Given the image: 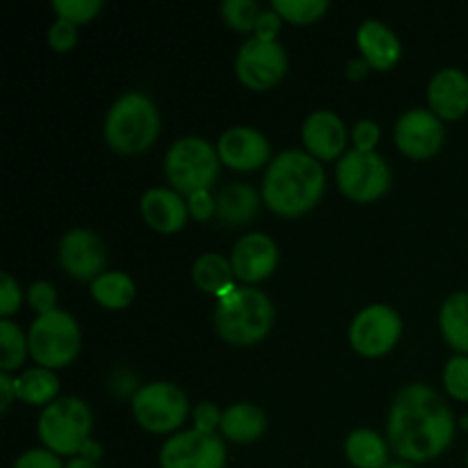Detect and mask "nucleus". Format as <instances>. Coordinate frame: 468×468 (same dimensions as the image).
<instances>
[{"instance_id":"4c0bfd02","label":"nucleus","mask_w":468,"mask_h":468,"mask_svg":"<svg viewBox=\"0 0 468 468\" xmlns=\"http://www.w3.org/2000/svg\"><path fill=\"white\" fill-rule=\"evenodd\" d=\"M350 140L352 144H355V149L375 151V146L382 140V131H379V126L373 119H361V122H356L355 128H352Z\"/></svg>"},{"instance_id":"9b49d317","label":"nucleus","mask_w":468,"mask_h":468,"mask_svg":"<svg viewBox=\"0 0 468 468\" xmlns=\"http://www.w3.org/2000/svg\"><path fill=\"white\" fill-rule=\"evenodd\" d=\"M288 71V55L279 41L247 39L238 48L236 76L247 90L268 91L283 80Z\"/></svg>"},{"instance_id":"20e7f679","label":"nucleus","mask_w":468,"mask_h":468,"mask_svg":"<svg viewBox=\"0 0 468 468\" xmlns=\"http://www.w3.org/2000/svg\"><path fill=\"white\" fill-rule=\"evenodd\" d=\"M160 135V112L142 91H126L110 105L103 123L105 144L122 155L149 151Z\"/></svg>"},{"instance_id":"ddd939ff","label":"nucleus","mask_w":468,"mask_h":468,"mask_svg":"<svg viewBox=\"0 0 468 468\" xmlns=\"http://www.w3.org/2000/svg\"><path fill=\"white\" fill-rule=\"evenodd\" d=\"M58 261L69 277L78 282H94L108 272V250L103 240L90 229H71L58 245Z\"/></svg>"},{"instance_id":"412c9836","label":"nucleus","mask_w":468,"mask_h":468,"mask_svg":"<svg viewBox=\"0 0 468 468\" xmlns=\"http://www.w3.org/2000/svg\"><path fill=\"white\" fill-rule=\"evenodd\" d=\"M263 197L250 183H231L218 195V219L224 227H245L259 215Z\"/></svg>"},{"instance_id":"a19ab883","label":"nucleus","mask_w":468,"mask_h":468,"mask_svg":"<svg viewBox=\"0 0 468 468\" xmlns=\"http://www.w3.org/2000/svg\"><path fill=\"white\" fill-rule=\"evenodd\" d=\"M18 400L16 387H14V378L9 373H0V411H7L12 402Z\"/></svg>"},{"instance_id":"dca6fc26","label":"nucleus","mask_w":468,"mask_h":468,"mask_svg":"<svg viewBox=\"0 0 468 468\" xmlns=\"http://www.w3.org/2000/svg\"><path fill=\"white\" fill-rule=\"evenodd\" d=\"M231 265L238 282L254 286L274 274L279 265V247L268 233H247L233 245Z\"/></svg>"},{"instance_id":"c85d7f7f","label":"nucleus","mask_w":468,"mask_h":468,"mask_svg":"<svg viewBox=\"0 0 468 468\" xmlns=\"http://www.w3.org/2000/svg\"><path fill=\"white\" fill-rule=\"evenodd\" d=\"M272 9L292 26H311L329 12V3L327 0H272Z\"/></svg>"},{"instance_id":"6ab92c4d","label":"nucleus","mask_w":468,"mask_h":468,"mask_svg":"<svg viewBox=\"0 0 468 468\" xmlns=\"http://www.w3.org/2000/svg\"><path fill=\"white\" fill-rule=\"evenodd\" d=\"M142 219L149 224L154 231L172 236L178 233L187 224V201L178 195L174 187H151L140 199Z\"/></svg>"},{"instance_id":"37998d69","label":"nucleus","mask_w":468,"mask_h":468,"mask_svg":"<svg viewBox=\"0 0 468 468\" xmlns=\"http://www.w3.org/2000/svg\"><path fill=\"white\" fill-rule=\"evenodd\" d=\"M78 457H85V460H90V462H99L101 457H103V446H101L96 439H90V441L82 446L80 455H78Z\"/></svg>"},{"instance_id":"1a4fd4ad","label":"nucleus","mask_w":468,"mask_h":468,"mask_svg":"<svg viewBox=\"0 0 468 468\" xmlns=\"http://www.w3.org/2000/svg\"><path fill=\"white\" fill-rule=\"evenodd\" d=\"M393 181L391 167L378 151L350 149L336 165V186L355 204L382 199Z\"/></svg>"},{"instance_id":"6e6552de","label":"nucleus","mask_w":468,"mask_h":468,"mask_svg":"<svg viewBox=\"0 0 468 468\" xmlns=\"http://www.w3.org/2000/svg\"><path fill=\"white\" fill-rule=\"evenodd\" d=\"M137 425L151 434H172L190 416L187 393L174 382H151L137 388L131 400Z\"/></svg>"},{"instance_id":"58836bf2","label":"nucleus","mask_w":468,"mask_h":468,"mask_svg":"<svg viewBox=\"0 0 468 468\" xmlns=\"http://www.w3.org/2000/svg\"><path fill=\"white\" fill-rule=\"evenodd\" d=\"M12 468H67V464H62L59 455L50 452L48 448H32L23 452Z\"/></svg>"},{"instance_id":"2eb2a0df","label":"nucleus","mask_w":468,"mask_h":468,"mask_svg":"<svg viewBox=\"0 0 468 468\" xmlns=\"http://www.w3.org/2000/svg\"><path fill=\"white\" fill-rule=\"evenodd\" d=\"M218 154L224 167L233 172H256L272 163L268 137L251 126H231L219 135Z\"/></svg>"},{"instance_id":"f03ea898","label":"nucleus","mask_w":468,"mask_h":468,"mask_svg":"<svg viewBox=\"0 0 468 468\" xmlns=\"http://www.w3.org/2000/svg\"><path fill=\"white\" fill-rule=\"evenodd\" d=\"M327 187V174L320 160L306 151L292 149L274 155L261 186L263 204L279 218H302L320 204Z\"/></svg>"},{"instance_id":"79ce46f5","label":"nucleus","mask_w":468,"mask_h":468,"mask_svg":"<svg viewBox=\"0 0 468 468\" xmlns=\"http://www.w3.org/2000/svg\"><path fill=\"white\" fill-rule=\"evenodd\" d=\"M368 71H370V67L366 64L364 58L350 59V62H347V67H346V73H347V78H350V80H364V78L368 76Z\"/></svg>"},{"instance_id":"7c9ffc66","label":"nucleus","mask_w":468,"mask_h":468,"mask_svg":"<svg viewBox=\"0 0 468 468\" xmlns=\"http://www.w3.org/2000/svg\"><path fill=\"white\" fill-rule=\"evenodd\" d=\"M50 7L58 14V18H64L73 26H85L99 16L103 3L101 0H53Z\"/></svg>"},{"instance_id":"49530a36","label":"nucleus","mask_w":468,"mask_h":468,"mask_svg":"<svg viewBox=\"0 0 468 468\" xmlns=\"http://www.w3.org/2000/svg\"><path fill=\"white\" fill-rule=\"evenodd\" d=\"M460 428H464V430H468V416H464V419L460 420Z\"/></svg>"},{"instance_id":"aec40b11","label":"nucleus","mask_w":468,"mask_h":468,"mask_svg":"<svg viewBox=\"0 0 468 468\" xmlns=\"http://www.w3.org/2000/svg\"><path fill=\"white\" fill-rule=\"evenodd\" d=\"M356 46L361 58L375 71H391L402 58V44L396 32L375 18L361 23L356 30Z\"/></svg>"},{"instance_id":"72a5a7b5","label":"nucleus","mask_w":468,"mask_h":468,"mask_svg":"<svg viewBox=\"0 0 468 468\" xmlns=\"http://www.w3.org/2000/svg\"><path fill=\"white\" fill-rule=\"evenodd\" d=\"M23 304V291L18 286L16 279L9 272L0 274V315L5 320L12 318L14 314H18Z\"/></svg>"},{"instance_id":"0eeeda50","label":"nucleus","mask_w":468,"mask_h":468,"mask_svg":"<svg viewBox=\"0 0 468 468\" xmlns=\"http://www.w3.org/2000/svg\"><path fill=\"white\" fill-rule=\"evenodd\" d=\"M27 346H30V356L41 368H67L76 361L82 346L78 320L62 309L37 315L27 332Z\"/></svg>"},{"instance_id":"9d476101","label":"nucleus","mask_w":468,"mask_h":468,"mask_svg":"<svg viewBox=\"0 0 468 468\" xmlns=\"http://www.w3.org/2000/svg\"><path fill=\"white\" fill-rule=\"evenodd\" d=\"M400 314L388 304H370L361 309L347 329V338L356 355L366 359H379L388 355L402 338Z\"/></svg>"},{"instance_id":"473e14b6","label":"nucleus","mask_w":468,"mask_h":468,"mask_svg":"<svg viewBox=\"0 0 468 468\" xmlns=\"http://www.w3.org/2000/svg\"><path fill=\"white\" fill-rule=\"evenodd\" d=\"M27 304L37 315H46L58 311V291L50 282H35L27 288Z\"/></svg>"},{"instance_id":"f3484780","label":"nucleus","mask_w":468,"mask_h":468,"mask_svg":"<svg viewBox=\"0 0 468 468\" xmlns=\"http://www.w3.org/2000/svg\"><path fill=\"white\" fill-rule=\"evenodd\" d=\"M347 126L332 110H315L304 119L302 142L306 154L320 163L341 160L347 154Z\"/></svg>"},{"instance_id":"f8f14e48","label":"nucleus","mask_w":468,"mask_h":468,"mask_svg":"<svg viewBox=\"0 0 468 468\" xmlns=\"http://www.w3.org/2000/svg\"><path fill=\"white\" fill-rule=\"evenodd\" d=\"M227 446L219 434L183 430L172 434L160 448V468H224Z\"/></svg>"},{"instance_id":"39448f33","label":"nucleus","mask_w":468,"mask_h":468,"mask_svg":"<svg viewBox=\"0 0 468 468\" xmlns=\"http://www.w3.org/2000/svg\"><path fill=\"white\" fill-rule=\"evenodd\" d=\"M219 167H222V160H219L218 146L197 135L176 140L165 155L167 183L183 197L213 190L219 178Z\"/></svg>"},{"instance_id":"4be33fe9","label":"nucleus","mask_w":468,"mask_h":468,"mask_svg":"<svg viewBox=\"0 0 468 468\" xmlns=\"http://www.w3.org/2000/svg\"><path fill=\"white\" fill-rule=\"evenodd\" d=\"M268 430V416L261 407L251 402H233L224 410L219 432L227 441L233 443H254Z\"/></svg>"},{"instance_id":"de8ad7c7","label":"nucleus","mask_w":468,"mask_h":468,"mask_svg":"<svg viewBox=\"0 0 468 468\" xmlns=\"http://www.w3.org/2000/svg\"><path fill=\"white\" fill-rule=\"evenodd\" d=\"M466 466H468V452H466Z\"/></svg>"},{"instance_id":"393cba45","label":"nucleus","mask_w":468,"mask_h":468,"mask_svg":"<svg viewBox=\"0 0 468 468\" xmlns=\"http://www.w3.org/2000/svg\"><path fill=\"white\" fill-rule=\"evenodd\" d=\"M439 329L457 355H468V291H457L443 300Z\"/></svg>"},{"instance_id":"c9c22d12","label":"nucleus","mask_w":468,"mask_h":468,"mask_svg":"<svg viewBox=\"0 0 468 468\" xmlns=\"http://www.w3.org/2000/svg\"><path fill=\"white\" fill-rule=\"evenodd\" d=\"M187 201V213L197 222H210L213 218H218V197H213V192H195V195L186 197Z\"/></svg>"},{"instance_id":"7ed1b4c3","label":"nucleus","mask_w":468,"mask_h":468,"mask_svg":"<svg viewBox=\"0 0 468 468\" xmlns=\"http://www.w3.org/2000/svg\"><path fill=\"white\" fill-rule=\"evenodd\" d=\"M274 304L254 286H236L215 306V329L229 346L250 347L263 341L274 327Z\"/></svg>"},{"instance_id":"a878e982","label":"nucleus","mask_w":468,"mask_h":468,"mask_svg":"<svg viewBox=\"0 0 468 468\" xmlns=\"http://www.w3.org/2000/svg\"><path fill=\"white\" fill-rule=\"evenodd\" d=\"M14 387H16V398L30 407H48L50 402L58 400L59 393V379L55 370L35 368L23 370L18 378H14Z\"/></svg>"},{"instance_id":"b1692460","label":"nucleus","mask_w":468,"mask_h":468,"mask_svg":"<svg viewBox=\"0 0 468 468\" xmlns=\"http://www.w3.org/2000/svg\"><path fill=\"white\" fill-rule=\"evenodd\" d=\"M388 452H391V446L375 430L359 428L346 439V457L355 468H387L391 464Z\"/></svg>"},{"instance_id":"cd10ccee","label":"nucleus","mask_w":468,"mask_h":468,"mask_svg":"<svg viewBox=\"0 0 468 468\" xmlns=\"http://www.w3.org/2000/svg\"><path fill=\"white\" fill-rule=\"evenodd\" d=\"M30 355V346H27V334L21 332L16 323L12 320H0V368L3 373L12 375L18 370Z\"/></svg>"},{"instance_id":"c756f323","label":"nucleus","mask_w":468,"mask_h":468,"mask_svg":"<svg viewBox=\"0 0 468 468\" xmlns=\"http://www.w3.org/2000/svg\"><path fill=\"white\" fill-rule=\"evenodd\" d=\"M263 9L259 7L256 0H224L219 5L224 23L233 27L236 32H254L259 26V18Z\"/></svg>"},{"instance_id":"c03bdc74","label":"nucleus","mask_w":468,"mask_h":468,"mask_svg":"<svg viewBox=\"0 0 468 468\" xmlns=\"http://www.w3.org/2000/svg\"><path fill=\"white\" fill-rule=\"evenodd\" d=\"M67 468H99V464L85 460V457H73V460L67 462Z\"/></svg>"},{"instance_id":"f257e3e1","label":"nucleus","mask_w":468,"mask_h":468,"mask_svg":"<svg viewBox=\"0 0 468 468\" xmlns=\"http://www.w3.org/2000/svg\"><path fill=\"white\" fill-rule=\"evenodd\" d=\"M457 420L441 396L428 384H407L388 411L387 441L410 464H425L451 448Z\"/></svg>"},{"instance_id":"4468645a","label":"nucleus","mask_w":468,"mask_h":468,"mask_svg":"<svg viewBox=\"0 0 468 468\" xmlns=\"http://www.w3.org/2000/svg\"><path fill=\"white\" fill-rule=\"evenodd\" d=\"M393 137H396V146L407 158L428 160L441 151L446 128L432 110L414 108L398 119Z\"/></svg>"},{"instance_id":"bb28decb","label":"nucleus","mask_w":468,"mask_h":468,"mask_svg":"<svg viewBox=\"0 0 468 468\" xmlns=\"http://www.w3.org/2000/svg\"><path fill=\"white\" fill-rule=\"evenodd\" d=\"M90 292L96 304H101L103 309L122 311L126 306H131V302L135 300L137 288L135 282L126 272H122V270H108V272H103L99 279L91 282Z\"/></svg>"},{"instance_id":"f704fd0d","label":"nucleus","mask_w":468,"mask_h":468,"mask_svg":"<svg viewBox=\"0 0 468 468\" xmlns=\"http://www.w3.org/2000/svg\"><path fill=\"white\" fill-rule=\"evenodd\" d=\"M46 39H48V46L55 53H69L78 44V26L64 21V18H58L48 27V37Z\"/></svg>"},{"instance_id":"5701e85b","label":"nucleus","mask_w":468,"mask_h":468,"mask_svg":"<svg viewBox=\"0 0 468 468\" xmlns=\"http://www.w3.org/2000/svg\"><path fill=\"white\" fill-rule=\"evenodd\" d=\"M192 279H195L197 288H201L208 295H215L218 300H222L224 295H229L238 286L231 259L218 254V251L201 254L195 261V265H192Z\"/></svg>"},{"instance_id":"e433bc0d","label":"nucleus","mask_w":468,"mask_h":468,"mask_svg":"<svg viewBox=\"0 0 468 468\" xmlns=\"http://www.w3.org/2000/svg\"><path fill=\"white\" fill-rule=\"evenodd\" d=\"M224 411H219V407L215 402H199V405L192 410V423H195V430L206 434H218L219 425H222Z\"/></svg>"},{"instance_id":"423d86ee","label":"nucleus","mask_w":468,"mask_h":468,"mask_svg":"<svg viewBox=\"0 0 468 468\" xmlns=\"http://www.w3.org/2000/svg\"><path fill=\"white\" fill-rule=\"evenodd\" d=\"M91 430H94V416L90 405L73 396L50 402L37 420V434L44 448L71 460L80 455L82 446L91 439Z\"/></svg>"},{"instance_id":"ea45409f","label":"nucleus","mask_w":468,"mask_h":468,"mask_svg":"<svg viewBox=\"0 0 468 468\" xmlns=\"http://www.w3.org/2000/svg\"><path fill=\"white\" fill-rule=\"evenodd\" d=\"M282 23H283V18L279 16L272 7L263 9V12H261V18H259V26H256V30H254L256 39L277 41V35L282 32Z\"/></svg>"},{"instance_id":"a211bd4d","label":"nucleus","mask_w":468,"mask_h":468,"mask_svg":"<svg viewBox=\"0 0 468 468\" xmlns=\"http://www.w3.org/2000/svg\"><path fill=\"white\" fill-rule=\"evenodd\" d=\"M430 110L441 122H457L468 112V73L446 67L432 76L428 85Z\"/></svg>"},{"instance_id":"a18cd8bd","label":"nucleus","mask_w":468,"mask_h":468,"mask_svg":"<svg viewBox=\"0 0 468 468\" xmlns=\"http://www.w3.org/2000/svg\"><path fill=\"white\" fill-rule=\"evenodd\" d=\"M387 468H416L414 464H410V462H391V464H388Z\"/></svg>"},{"instance_id":"2f4dec72","label":"nucleus","mask_w":468,"mask_h":468,"mask_svg":"<svg viewBox=\"0 0 468 468\" xmlns=\"http://www.w3.org/2000/svg\"><path fill=\"white\" fill-rule=\"evenodd\" d=\"M443 387L452 400L468 402V355H455L443 368Z\"/></svg>"}]
</instances>
